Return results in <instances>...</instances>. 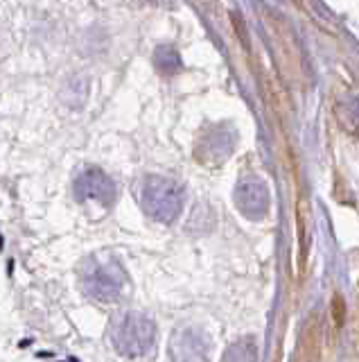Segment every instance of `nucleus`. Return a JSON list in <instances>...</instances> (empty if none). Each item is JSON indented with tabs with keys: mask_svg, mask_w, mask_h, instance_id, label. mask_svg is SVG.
Segmentation results:
<instances>
[{
	"mask_svg": "<svg viewBox=\"0 0 359 362\" xmlns=\"http://www.w3.org/2000/svg\"><path fill=\"white\" fill-rule=\"evenodd\" d=\"M111 342L118 354L127 358H140L154 349L156 326L150 317L140 313H122L111 326Z\"/></svg>",
	"mask_w": 359,
	"mask_h": 362,
	"instance_id": "f03ea898",
	"label": "nucleus"
},
{
	"mask_svg": "<svg viewBox=\"0 0 359 362\" xmlns=\"http://www.w3.org/2000/svg\"><path fill=\"white\" fill-rule=\"evenodd\" d=\"M154 64L163 75H174L181 71V57H178V52L172 45H161V48L154 52Z\"/></svg>",
	"mask_w": 359,
	"mask_h": 362,
	"instance_id": "9d476101",
	"label": "nucleus"
},
{
	"mask_svg": "<svg viewBox=\"0 0 359 362\" xmlns=\"http://www.w3.org/2000/svg\"><path fill=\"white\" fill-rule=\"evenodd\" d=\"M221 362H257V344L253 337H242L233 342Z\"/></svg>",
	"mask_w": 359,
	"mask_h": 362,
	"instance_id": "6e6552de",
	"label": "nucleus"
},
{
	"mask_svg": "<svg viewBox=\"0 0 359 362\" xmlns=\"http://www.w3.org/2000/svg\"><path fill=\"white\" fill-rule=\"evenodd\" d=\"M75 197L82 204L95 202L102 209H109V206H114V202H116V184L109 175L102 173V170L88 168L75 181Z\"/></svg>",
	"mask_w": 359,
	"mask_h": 362,
	"instance_id": "0eeeda50",
	"label": "nucleus"
},
{
	"mask_svg": "<svg viewBox=\"0 0 359 362\" xmlns=\"http://www.w3.org/2000/svg\"><path fill=\"white\" fill-rule=\"evenodd\" d=\"M150 3H156V0H150Z\"/></svg>",
	"mask_w": 359,
	"mask_h": 362,
	"instance_id": "9b49d317",
	"label": "nucleus"
},
{
	"mask_svg": "<svg viewBox=\"0 0 359 362\" xmlns=\"http://www.w3.org/2000/svg\"><path fill=\"white\" fill-rule=\"evenodd\" d=\"M140 204L142 211L152 220L161 224H172L178 220L185 204V190L174 179L167 177H147L140 188Z\"/></svg>",
	"mask_w": 359,
	"mask_h": 362,
	"instance_id": "f257e3e1",
	"label": "nucleus"
},
{
	"mask_svg": "<svg viewBox=\"0 0 359 362\" xmlns=\"http://www.w3.org/2000/svg\"><path fill=\"white\" fill-rule=\"evenodd\" d=\"M336 120L348 134L359 136V95L346 100L336 107Z\"/></svg>",
	"mask_w": 359,
	"mask_h": 362,
	"instance_id": "1a4fd4ad",
	"label": "nucleus"
},
{
	"mask_svg": "<svg viewBox=\"0 0 359 362\" xmlns=\"http://www.w3.org/2000/svg\"><path fill=\"white\" fill-rule=\"evenodd\" d=\"M269 188L267 184L255 175H246L235 186V206L249 220H262L269 213Z\"/></svg>",
	"mask_w": 359,
	"mask_h": 362,
	"instance_id": "39448f33",
	"label": "nucleus"
},
{
	"mask_svg": "<svg viewBox=\"0 0 359 362\" xmlns=\"http://www.w3.org/2000/svg\"><path fill=\"white\" fill-rule=\"evenodd\" d=\"M127 286V274L116 260L91 258L82 267V288L99 303L116 301Z\"/></svg>",
	"mask_w": 359,
	"mask_h": 362,
	"instance_id": "7ed1b4c3",
	"label": "nucleus"
},
{
	"mask_svg": "<svg viewBox=\"0 0 359 362\" xmlns=\"http://www.w3.org/2000/svg\"><path fill=\"white\" fill-rule=\"evenodd\" d=\"M210 339L206 331L197 326H183L170 339V360L172 362H208L210 360Z\"/></svg>",
	"mask_w": 359,
	"mask_h": 362,
	"instance_id": "423d86ee",
	"label": "nucleus"
},
{
	"mask_svg": "<svg viewBox=\"0 0 359 362\" xmlns=\"http://www.w3.org/2000/svg\"><path fill=\"white\" fill-rule=\"evenodd\" d=\"M235 145H238L235 129L229 122H219L212 124V127H208L199 136V141L195 145V156L199 163H204L208 168H217L233 156Z\"/></svg>",
	"mask_w": 359,
	"mask_h": 362,
	"instance_id": "20e7f679",
	"label": "nucleus"
}]
</instances>
